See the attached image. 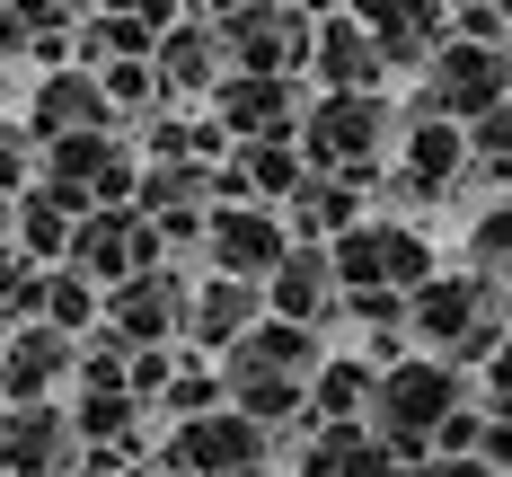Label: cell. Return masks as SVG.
Listing matches in <instances>:
<instances>
[{"label": "cell", "mask_w": 512, "mask_h": 477, "mask_svg": "<svg viewBox=\"0 0 512 477\" xmlns=\"http://www.w3.org/2000/svg\"><path fill=\"white\" fill-rule=\"evenodd\" d=\"M504 327H512V283H486V274H468V265L460 274L433 265L407 292V336H424L442 363H460V371L486 363V345H495Z\"/></svg>", "instance_id": "1"}, {"label": "cell", "mask_w": 512, "mask_h": 477, "mask_svg": "<svg viewBox=\"0 0 512 477\" xmlns=\"http://www.w3.org/2000/svg\"><path fill=\"white\" fill-rule=\"evenodd\" d=\"M468 398V371L442 363V354H398V363L371 380V407H362V424L389 442V451H407V460H424L433 451V424L451 416Z\"/></svg>", "instance_id": "2"}, {"label": "cell", "mask_w": 512, "mask_h": 477, "mask_svg": "<svg viewBox=\"0 0 512 477\" xmlns=\"http://www.w3.org/2000/svg\"><path fill=\"white\" fill-rule=\"evenodd\" d=\"M292 133H301V159H309V168L354 177L362 195H371V186H380V168H371V159L398 142V115H389V98H380V89H327V98H318V115H309V124H292Z\"/></svg>", "instance_id": "3"}, {"label": "cell", "mask_w": 512, "mask_h": 477, "mask_svg": "<svg viewBox=\"0 0 512 477\" xmlns=\"http://www.w3.org/2000/svg\"><path fill=\"white\" fill-rule=\"evenodd\" d=\"M159 469L168 477H256L265 469V424L239 416L230 398L221 407H195V416H168Z\"/></svg>", "instance_id": "4"}, {"label": "cell", "mask_w": 512, "mask_h": 477, "mask_svg": "<svg viewBox=\"0 0 512 477\" xmlns=\"http://www.w3.org/2000/svg\"><path fill=\"white\" fill-rule=\"evenodd\" d=\"M98 327L115 345H186V274L177 265H133L98 292Z\"/></svg>", "instance_id": "5"}, {"label": "cell", "mask_w": 512, "mask_h": 477, "mask_svg": "<svg viewBox=\"0 0 512 477\" xmlns=\"http://www.w3.org/2000/svg\"><path fill=\"white\" fill-rule=\"evenodd\" d=\"M53 265L89 274V283L106 292V283H124L133 265H159V230L133 204H89V212H71V239H62Z\"/></svg>", "instance_id": "6"}, {"label": "cell", "mask_w": 512, "mask_h": 477, "mask_svg": "<svg viewBox=\"0 0 512 477\" xmlns=\"http://www.w3.org/2000/svg\"><path fill=\"white\" fill-rule=\"evenodd\" d=\"M327 265H336V292H354V283H389V292H415L424 274H433V248L398 230V221H345L336 239H327Z\"/></svg>", "instance_id": "7"}, {"label": "cell", "mask_w": 512, "mask_h": 477, "mask_svg": "<svg viewBox=\"0 0 512 477\" xmlns=\"http://www.w3.org/2000/svg\"><path fill=\"white\" fill-rule=\"evenodd\" d=\"M221 62L230 71H301L309 62V9H283V0H239L221 18Z\"/></svg>", "instance_id": "8"}, {"label": "cell", "mask_w": 512, "mask_h": 477, "mask_svg": "<svg viewBox=\"0 0 512 477\" xmlns=\"http://www.w3.org/2000/svg\"><path fill=\"white\" fill-rule=\"evenodd\" d=\"M204 265L212 274H248L265 283V265L292 248V230H283V204H204Z\"/></svg>", "instance_id": "9"}, {"label": "cell", "mask_w": 512, "mask_h": 477, "mask_svg": "<svg viewBox=\"0 0 512 477\" xmlns=\"http://www.w3.org/2000/svg\"><path fill=\"white\" fill-rule=\"evenodd\" d=\"M0 469L71 477V469H80V433H71V407H53V398H0Z\"/></svg>", "instance_id": "10"}, {"label": "cell", "mask_w": 512, "mask_h": 477, "mask_svg": "<svg viewBox=\"0 0 512 477\" xmlns=\"http://www.w3.org/2000/svg\"><path fill=\"white\" fill-rule=\"evenodd\" d=\"M424 62H433V80H424V106H433V115H477V106H495L512 89V62L495 45H486V36H468V45H433L424 53Z\"/></svg>", "instance_id": "11"}, {"label": "cell", "mask_w": 512, "mask_h": 477, "mask_svg": "<svg viewBox=\"0 0 512 477\" xmlns=\"http://www.w3.org/2000/svg\"><path fill=\"white\" fill-rule=\"evenodd\" d=\"M256 292H265V310H274V318L318 327V318L336 310V265H327V248H318V239H292L283 257L265 265V283H256Z\"/></svg>", "instance_id": "12"}, {"label": "cell", "mask_w": 512, "mask_h": 477, "mask_svg": "<svg viewBox=\"0 0 512 477\" xmlns=\"http://www.w3.org/2000/svg\"><path fill=\"white\" fill-rule=\"evenodd\" d=\"M71 354H80V336H62L45 318H18L9 345H0V398H53L62 371H71Z\"/></svg>", "instance_id": "13"}, {"label": "cell", "mask_w": 512, "mask_h": 477, "mask_svg": "<svg viewBox=\"0 0 512 477\" xmlns=\"http://www.w3.org/2000/svg\"><path fill=\"white\" fill-rule=\"evenodd\" d=\"M256 310H265V292H256L248 274H204V283H186V336H195V354L239 345Z\"/></svg>", "instance_id": "14"}, {"label": "cell", "mask_w": 512, "mask_h": 477, "mask_svg": "<svg viewBox=\"0 0 512 477\" xmlns=\"http://www.w3.org/2000/svg\"><path fill=\"white\" fill-rule=\"evenodd\" d=\"M292 115H301V89H292L283 71H248L239 89H221L230 142H274V133H292Z\"/></svg>", "instance_id": "15"}, {"label": "cell", "mask_w": 512, "mask_h": 477, "mask_svg": "<svg viewBox=\"0 0 512 477\" xmlns=\"http://www.w3.org/2000/svg\"><path fill=\"white\" fill-rule=\"evenodd\" d=\"M398 151H407V177H424L433 195H451V186H460V168H468V133H460V115L415 106L407 124H398Z\"/></svg>", "instance_id": "16"}, {"label": "cell", "mask_w": 512, "mask_h": 477, "mask_svg": "<svg viewBox=\"0 0 512 477\" xmlns=\"http://www.w3.org/2000/svg\"><path fill=\"white\" fill-rule=\"evenodd\" d=\"M362 36L380 45V62H424L442 45V0H362Z\"/></svg>", "instance_id": "17"}, {"label": "cell", "mask_w": 512, "mask_h": 477, "mask_svg": "<svg viewBox=\"0 0 512 477\" xmlns=\"http://www.w3.org/2000/svg\"><path fill=\"white\" fill-rule=\"evenodd\" d=\"M345 221H362V186H354V177H327V168H309L301 186L283 195V230H292V239H318V248H327Z\"/></svg>", "instance_id": "18"}, {"label": "cell", "mask_w": 512, "mask_h": 477, "mask_svg": "<svg viewBox=\"0 0 512 477\" xmlns=\"http://www.w3.org/2000/svg\"><path fill=\"white\" fill-rule=\"evenodd\" d=\"M309 62H318V80H327V89H380V71H389V62H380V45L362 36V18L318 27V36H309Z\"/></svg>", "instance_id": "19"}, {"label": "cell", "mask_w": 512, "mask_h": 477, "mask_svg": "<svg viewBox=\"0 0 512 477\" xmlns=\"http://www.w3.org/2000/svg\"><path fill=\"white\" fill-rule=\"evenodd\" d=\"M80 124H115V115H106V89L89 80V71H53L45 89H36L27 133H36V142H53V133H80Z\"/></svg>", "instance_id": "20"}, {"label": "cell", "mask_w": 512, "mask_h": 477, "mask_svg": "<svg viewBox=\"0 0 512 477\" xmlns=\"http://www.w3.org/2000/svg\"><path fill=\"white\" fill-rule=\"evenodd\" d=\"M27 318H45V327H62V336H89V327H98V283L71 274V265H36V301H27Z\"/></svg>", "instance_id": "21"}, {"label": "cell", "mask_w": 512, "mask_h": 477, "mask_svg": "<svg viewBox=\"0 0 512 477\" xmlns=\"http://www.w3.org/2000/svg\"><path fill=\"white\" fill-rule=\"evenodd\" d=\"M371 380L380 371L362 363V354H336V363L318 354V371L301 380V416H362L371 407Z\"/></svg>", "instance_id": "22"}, {"label": "cell", "mask_w": 512, "mask_h": 477, "mask_svg": "<svg viewBox=\"0 0 512 477\" xmlns=\"http://www.w3.org/2000/svg\"><path fill=\"white\" fill-rule=\"evenodd\" d=\"M159 80L168 89H212L230 62H221V36H204V27H177V36H159Z\"/></svg>", "instance_id": "23"}, {"label": "cell", "mask_w": 512, "mask_h": 477, "mask_svg": "<svg viewBox=\"0 0 512 477\" xmlns=\"http://www.w3.org/2000/svg\"><path fill=\"white\" fill-rule=\"evenodd\" d=\"M9 239H18V257L53 265V257H62V239H71V212L53 204V195H18V204H9Z\"/></svg>", "instance_id": "24"}, {"label": "cell", "mask_w": 512, "mask_h": 477, "mask_svg": "<svg viewBox=\"0 0 512 477\" xmlns=\"http://www.w3.org/2000/svg\"><path fill=\"white\" fill-rule=\"evenodd\" d=\"M468 274L512 283V204H486L477 221H468Z\"/></svg>", "instance_id": "25"}, {"label": "cell", "mask_w": 512, "mask_h": 477, "mask_svg": "<svg viewBox=\"0 0 512 477\" xmlns=\"http://www.w3.org/2000/svg\"><path fill=\"white\" fill-rule=\"evenodd\" d=\"M336 477H415V460H407V451H389V442L362 424V442L345 451V460H336Z\"/></svg>", "instance_id": "26"}, {"label": "cell", "mask_w": 512, "mask_h": 477, "mask_svg": "<svg viewBox=\"0 0 512 477\" xmlns=\"http://www.w3.org/2000/svg\"><path fill=\"white\" fill-rule=\"evenodd\" d=\"M27 301H36V257H18V248L0 239V327H18Z\"/></svg>", "instance_id": "27"}, {"label": "cell", "mask_w": 512, "mask_h": 477, "mask_svg": "<svg viewBox=\"0 0 512 477\" xmlns=\"http://www.w3.org/2000/svg\"><path fill=\"white\" fill-rule=\"evenodd\" d=\"M124 53H151V27L115 9V18H98V27H89V62H124Z\"/></svg>", "instance_id": "28"}, {"label": "cell", "mask_w": 512, "mask_h": 477, "mask_svg": "<svg viewBox=\"0 0 512 477\" xmlns=\"http://www.w3.org/2000/svg\"><path fill=\"white\" fill-rule=\"evenodd\" d=\"M36 177V133L27 124H0V195H18Z\"/></svg>", "instance_id": "29"}, {"label": "cell", "mask_w": 512, "mask_h": 477, "mask_svg": "<svg viewBox=\"0 0 512 477\" xmlns=\"http://www.w3.org/2000/svg\"><path fill=\"white\" fill-rule=\"evenodd\" d=\"M195 9H204V18H230V9H239V0H195Z\"/></svg>", "instance_id": "30"}, {"label": "cell", "mask_w": 512, "mask_h": 477, "mask_svg": "<svg viewBox=\"0 0 512 477\" xmlns=\"http://www.w3.org/2000/svg\"><path fill=\"white\" fill-rule=\"evenodd\" d=\"M292 9H336V0H292Z\"/></svg>", "instance_id": "31"}, {"label": "cell", "mask_w": 512, "mask_h": 477, "mask_svg": "<svg viewBox=\"0 0 512 477\" xmlns=\"http://www.w3.org/2000/svg\"><path fill=\"white\" fill-rule=\"evenodd\" d=\"M0 239H9V195H0Z\"/></svg>", "instance_id": "32"}]
</instances>
